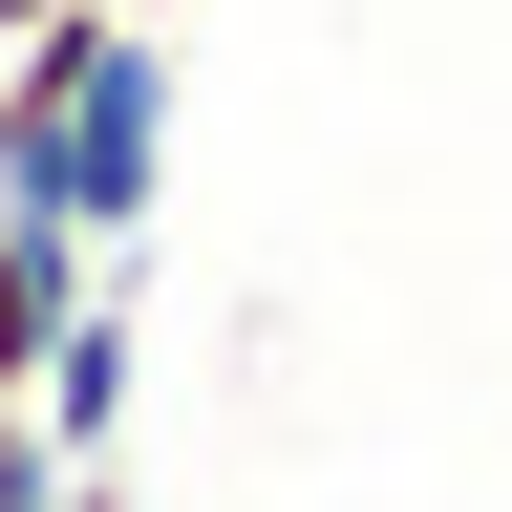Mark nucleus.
<instances>
[{"label": "nucleus", "mask_w": 512, "mask_h": 512, "mask_svg": "<svg viewBox=\"0 0 512 512\" xmlns=\"http://www.w3.org/2000/svg\"><path fill=\"white\" fill-rule=\"evenodd\" d=\"M150 192H171V22H64L0 64V214H43V235H86L107 278L150 256Z\"/></svg>", "instance_id": "obj_1"}, {"label": "nucleus", "mask_w": 512, "mask_h": 512, "mask_svg": "<svg viewBox=\"0 0 512 512\" xmlns=\"http://www.w3.org/2000/svg\"><path fill=\"white\" fill-rule=\"evenodd\" d=\"M128 342H150V320H128V278L64 299V342H43V384H22V427L64 448V470H128Z\"/></svg>", "instance_id": "obj_2"}, {"label": "nucleus", "mask_w": 512, "mask_h": 512, "mask_svg": "<svg viewBox=\"0 0 512 512\" xmlns=\"http://www.w3.org/2000/svg\"><path fill=\"white\" fill-rule=\"evenodd\" d=\"M86 278H107L86 235H43V214H0V406L43 384V342H64V299H86Z\"/></svg>", "instance_id": "obj_3"}, {"label": "nucleus", "mask_w": 512, "mask_h": 512, "mask_svg": "<svg viewBox=\"0 0 512 512\" xmlns=\"http://www.w3.org/2000/svg\"><path fill=\"white\" fill-rule=\"evenodd\" d=\"M43 491H64V448H43L22 406H0V512H43Z\"/></svg>", "instance_id": "obj_4"}, {"label": "nucleus", "mask_w": 512, "mask_h": 512, "mask_svg": "<svg viewBox=\"0 0 512 512\" xmlns=\"http://www.w3.org/2000/svg\"><path fill=\"white\" fill-rule=\"evenodd\" d=\"M64 22H107V0H0V64H22V43H64Z\"/></svg>", "instance_id": "obj_5"}, {"label": "nucleus", "mask_w": 512, "mask_h": 512, "mask_svg": "<svg viewBox=\"0 0 512 512\" xmlns=\"http://www.w3.org/2000/svg\"><path fill=\"white\" fill-rule=\"evenodd\" d=\"M43 512H128V470H64V491H43Z\"/></svg>", "instance_id": "obj_6"}]
</instances>
